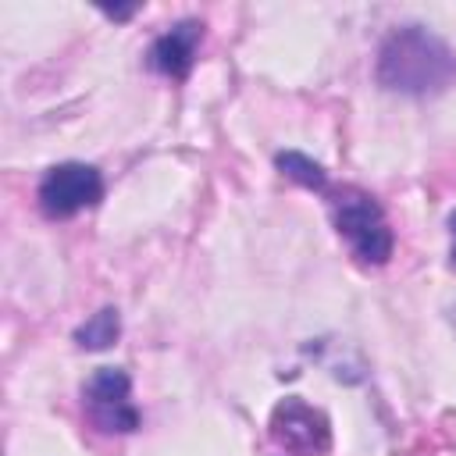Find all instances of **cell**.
I'll list each match as a JSON object with an SVG mask.
<instances>
[{
    "label": "cell",
    "mask_w": 456,
    "mask_h": 456,
    "mask_svg": "<svg viewBox=\"0 0 456 456\" xmlns=\"http://www.w3.org/2000/svg\"><path fill=\"white\" fill-rule=\"evenodd\" d=\"M378 82L403 96H438L456 82V53L424 25H403L378 50Z\"/></svg>",
    "instance_id": "cell-1"
},
{
    "label": "cell",
    "mask_w": 456,
    "mask_h": 456,
    "mask_svg": "<svg viewBox=\"0 0 456 456\" xmlns=\"http://www.w3.org/2000/svg\"><path fill=\"white\" fill-rule=\"evenodd\" d=\"M328 210H331L335 232L346 239V246L360 264H388L395 249V235L388 228L381 203L370 192L356 185L328 189Z\"/></svg>",
    "instance_id": "cell-2"
},
{
    "label": "cell",
    "mask_w": 456,
    "mask_h": 456,
    "mask_svg": "<svg viewBox=\"0 0 456 456\" xmlns=\"http://www.w3.org/2000/svg\"><path fill=\"white\" fill-rule=\"evenodd\" d=\"M36 200H39V210L50 221H64V217H71L78 210H89L103 200V175L93 164H82V160L53 164L39 178Z\"/></svg>",
    "instance_id": "cell-3"
},
{
    "label": "cell",
    "mask_w": 456,
    "mask_h": 456,
    "mask_svg": "<svg viewBox=\"0 0 456 456\" xmlns=\"http://www.w3.org/2000/svg\"><path fill=\"white\" fill-rule=\"evenodd\" d=\"M271 442L285 452V456H324L331 449V424L328 417L310 406L299 395H285L267 420Z\"/></svg>",
    "instance_id": "cell-4"
},
{
    "label": "cell",
    "mask_w": 456,
    "mask_h": 456,
    "mask_svg": "<svg viewBox=\"0 0 456 456\" xmlns=\"http://www.w3.org/2000/svg\"><path fill=\"white\" fill-rule=\"evenodd\" d=\"M132 378L121 367H100L89 374L82 385L86 399V417L103 431V435H132L139 431V410L132 406Z\"/></svg>",
    "instance_id": "cell-5"
},
{
    "label": "cell",
    "mask_w": 456,
    "mask_h": 456,
    "mask_svg": "<svg viewBox=\"0 0 456 456\" xmlns=\"http://www.w3.org/2000/svg\"><path fill=\"white\" fill-rule=\"evenodd\" d=\"M203 39V25L196 18H185L178 25H171L167 32H160L150 50H146V64L157 71V75H167V78H185L192 71V61H196V46Z\"/></svg>",
    "instance_id": "cell-6"
},
{
    "label": "cell",
    "mask_w": 456,
    "mask_h": 456,
    "mask_svg": "<svg viewBox=\"0 0 456 456\" xmlns=\"http://www.w3.org/2000/svg\"><path fill=\"white\" fill-rule=\"evenodd\" d=\"M118 335H121V314H118L114 306L96 310L86 324H78V328H75V342H78L82 349H89V353L110 349V346L118 342Z\"/></svg>",
    "instance_id": "cell-7"
},
{
    "label": "cell",
    "mask_w": 456,
    "mask_h": 456,
    "mask_svg": "<svg viewBox=\"0 0 456 456\" xmlns=\"http://www.w3.org/2000/svg\"><path fill=\"white\" fill-rule=\"evenodd\" d=\"M274 164H278V171H281L285 178H292V182H299V185H306V189L328 192V171H324L317 160H310L306 153H299V150H281V153L274 157Z\"/></svg>",
    "instance_id": "cell-8"
},
{
    "label": "cell",
    "mask_w": 456,
    "mask_h": 456,
    "mask_svg": "<svg viewBox=\"0 0 456 456\" xmlns=\"http://www.w3.org/2000/svg\"><path fill=\"white\" fill-rule=\"evenodd\" d=\"M449 235H452V246H449V260H452V267H456V210L449 214Z\"/></svg>",
    "instance_id": "cell-9"
},
{
    "label": "cell",
    "mask_w": 456,
    "mask_h": 456,
    "mask_svg": "<svg viewBox=\"0 0 456 456\" xmlns=\"http://www.w3.org/2000/svg\"><path fill=\"white\" fill-rule=\"evenodd\" d=\"M132 11H135V7H103V14H107V18H118V21H121V18H128Z\"/></svg>",
    "instance_id": "cell-10"
},
{
    "label": "cell",
    "mask_w": 456,
    "mask_h": 456,
    "mask_svg": "<svg viewBox=\"0 0 456 456\" xmlns=\"http://www.w3.org/2000/svg\"><path fill=\"white\" fill-rule=\"evenodd\" d=\"M449 317H452V328H456V306H452V310H449Z\"/></svg>",
    "instance_id": "cell-11"
}]
</instances>
